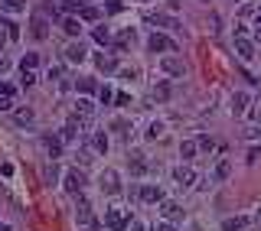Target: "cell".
I'll use <instances>...</instances> for the list:
<instances>
[{
	"instance_id": "cell-28",
	"label": "cell",
	"mask_w": 261,
	"mask_h": 231,
	"mask_svg": "<svg viewBox=\"0 0 261 231\" xmlns=\"http://www.w3.org/2000/svg\"><path fill=\"white\" fill-rule=\"evenodd\" d=\"M180 156H183V160H193V156H196V143L193 140L180 143Z\"/></svg>"
},
{
	"instance_id": "cell-4",
	"label": "cell",
	"mask_w": 261,
	"mask_h": 231,
	"mask_svg": "<svg viewBox=\"0 0 261 231\" xmlns=\"http://www.w3.org/2000/svg\"><path fill=\"white\" fill-rule=\"evenodd\" d=\"M101 192H108V196L121 192V176L114 169H105V173H101Z\"/></svg>"
},
{
	"instance_id": "cell-21",
	"label": "cell",
	"mask_w": 261,
	"mask_h": 231,
	"mask_svg": "<svg viewBox=\"0 0 261 231\" xmlns=\"http://www.w3.org/2000/svg\"><path fill=\"white\" fill-rule=\"evenodd\" d=\"M147 169H150V166H147V160H144L141 153H134V156H130V173H134V176H144Z\"/></svg>"
},
{
	"instance_id": "cell-51",
	"label": "cell",
	"mask_w": 261,
	"mask_h": 231,
	"mask_svg": "<svg viewBox=\"0 0 261 231\" xmlns=\"http://www.w3.org/2000/svg\"><path fill=\"white\" fill-rule=\"evenodd\" d=\"M0 231H10V225H0Z\"/></svg>"
},
{
	"instance_id": "cell-12",
	"label": "cell",
	"mask_w": 261,
	"mask_h": 231,
	"mask_svg": "<svg viewBox=\"0 0 261 231\" xmlns=\"http://www.w3.org/2000/svg\"><path fill=\"white\" fill-rule=\"evenodd\" d=\"M85 46L82 43H72L69 46V49H65V59H69V62H72V66H78V62H85Z\"/></svg>"
},
{
	"instance_id": "cell-14",
	"label": "cell",
	"mask_w": 261,
	"mask_h": 231,
	"mask_svg": "<svg viewBox=\"0 0 261 231\" xmlns=\"http://www.w3.org/2000/svg\"><path fill=\"white\" fill-rule=\"evenodd\" d=\"M95 66H98V72L111 75V72H118V59H114V55H98V59H95Z\"/></svg>"
},
{
	"instance_id": "cell-40",
	"label": "cell",
	"mask_w": 261,
	"mask_h": 231,
	"mask_svg": "<svg viewBox=\"0 0 261 231\" xmlns=\"http://www.w3.org/2000/svg\"><path fill=\"white\" fill-rule=\"evenodd\" d=\"M30 85H36V75L26 68V72H23V88H30Z\"/></svg>"
},
{
	"instance_id": "cell-38",
	"label": "cell",
	"mask_w": 261,
	"mask_h": 231,
	"mask_svg": "<svg viewBox=\"0 0 261 231\" xmlns=\"http://www.w3.org/2000/svg\"><path fill=\"white\" fill-rule=\"evenodd\" d=\"M196 147H203V150H212V147H216V140H212V137H206V133H203V137H199V143H196Z\"/></svg>"
},
{
	"instance_id": "cell-17",
	"label": "cell",
	"mask_w": 261,
	"mask_h": 231,
	"mask_svg": "<svg viewBox=\"0 0 261 231\" xmlns=\"http://www.w3.org/2000/svg\"><path fill=\"white\" fill-rule=\"evenodd\" d=\"M147 23H157V26H167V30H180V23L173 16H163V13H147Z\"/></svg>"
},
{
	"instance_id": "cell-47",
	"label": "cell",
	"mask_w": 261,
	"mask_h": 231,
	"mask_svg": "<svg viewBox=\"0 0 261 231\" xmlns=\"http://www.w3.org/2000/svg\"><path fill=\"white\" fill-rule=\"evenodd\" d=\"M128 231H144V225H141V221H130V228Z\"/></svg>"
},
{
	"instance_id": "cell-42",
	"label": "cell",
	"mask_w": 261,
	"mask_h": 231,
	"mask_svg": "<svg viewBox=\"0 0 261 231\" xmlns=\"http://www.w3.org/2000/svg\"><path fill=\"white\" fill-rule=\"evenodd\" d=\"M258 156H261V147H251L248 150V163H258Z\"/></svg>"
},
{
	"instance_id": "cell-2",
	"label": "cell",
	"mask_w": 261,
	"mask_h": 231,
	"mask_svg": "<svg viewBox=\"0 0 261 231\" xmlns=\"http://www.w3.org/2000/svg\"><path fill=\"white\" fill-rule=\"evenodd\" d=\"M128 221H130V212L121 209V205H114V209L105 212V225H108L111 231H124L128 228Z\"/></svg>"
},
{
	"instance_id": "cell-36",
	"label": "cell",
	"mask_w": 261,
	"mask_h": 231,
	"mask_svg": "<svg viewBox=\"0 0 261 231\" xmlns=\"http://www.w3.org/2000/svg\"><path fill=\"white\" fill-rule=\"evenodd\" d=\"M98 101H101V104H111V88H108V85L98 88Z\"/></svg>"
},
{
	"instance_id": "cell-34",
	"label": "cell",
	"mask_w": 261,
	"mask_h": 231,
	"mask_svg": "<svg viewBox=\"0 0 261 231\" xmlns=\"http://www.w3.org/2000/svg\"><path fill=\"white\" fill-rule=\"evenodd\" d=\"M160 133H163V124H160V121H153L150 127H147V140H157Z\"/></svg>"
},
{
	"instance_id": "cell-32",
	"label": "cell",
	"mask_w": 261,
	"mask_h": 231,
	"mask_svg": "<svg viewBox=\"0 0 261 231\" xmlns=\"http://www.w3.org/2000/svg\"><path fill=\"white\" fill-rule=\"evenodd\" d=\"M75 85H78V91H85V95H92V91H95V78H78Z\"/></svg>"
},
{
	"instance_id": "cell-33",
	"label": "cell",
	"mask_w": 261,
	"mask_h": 231,
	"mask_svg": "<svg viewBox=\"0 0 261 231\" xmlns=\"http://www.w3.org/2000/svg\"><path fill=\"white\" fill-rule=\"evenodd\" d=\"M33 121H36V114H33L30 108H26V111H17V124H33Z\"/></svg>"
},
{
	"instance_id": "cell-11",
	"label": "cell",
	"mask_w": 261,
	"mask_h": 231,
	"mask_svg": "<svg viewBox=\"0 0 261 231\" xmlns=\"http://www.w3.org/2000/svg\"><path fill=\"white\" fill-rule=\"evenodd\" d=\"M150 98H153V101H170V98H173V88H170V82H157V85L150 88Z\"/></svg>"
},
{
	"instance_id": "cell-9",
	"label": "cell",
	"mask_w": 261,
	"mask_h": 231,
	"mask_svg": "<svg viewBox=\"0 0 261 231\" xmlns=\"http://www.w3.org/2000/svg\"><path fill=\"white\" fill-rule=\"evenodd\" d=\"M160 68L167 72V75H183V72H186L183 62H180L176 55H163V59H160Z\"/></svg>"
},
{
	"instance_id": "cell-8",
	"label": "cell",
	"mask_w": 261,
	"mask_h": 231,
	"mask_svg": "<svg viewBox=\"0 0 261 231\" xmlns=\"http://www.w3.org/2000/svg\"><path fill=\"white\" fill-rule=\"evenodd\" d=\"M65 189H69V192H82V189H85V176H82V173H78V169H69V173H65Z\"/></svg>"
},
{
	"instance_id": "cell-37",
	"label": "cell",
	"mask_w": 261,
	"mask_h": 231,
	"mask_svg": "<svg viewBox=\"0 0 261 231\" xmlns=\"http://www.w3.org/2000/svg\"><path fill=\"white\" fill-rule=\"evenodd\" d=\"M0 98H13V85L10 82H0Z\"/></svg>"
},
{
	"instance_id": "cell-35",
	"label": "cell",
	"mask_w": 261,
	"mask_h": 231,
	"mask_svg": "<svg viewBox=\"0 0 261 231\" xmlns=\"http://www.w3.org/2000/svg\"><path fill=\"white\" fill-rule=\"evenodd\" d=\"M62 7H65L69 13H78L82 7H85V0H62Z\"/></svg>"
},
{
	"instance_id": "cell-46",
	"label": "cell",
	"mask_w": 261,
	"mask_h": 231,
	"mask_svg": "<svg viewBox=\"0 0 261 231\" xmlns=\"http://www.w3.org/2000/svg\"><path fill=\"white\" fill-rule=\"evenodd\" d=\"M157 231H176V228L170 225V221H163V225H157Z\"/></svg>"
},
{
	"instance_id": "cell-10",
	"label": "cell",
	"mask_w": 261,
	"mask_h": 231,
	"mask_svg": "<svg viewBox=\"0 0 261 231\" xmlns=\"http://www.w3.org/2000/svg\"><path fill=\"white\" fill-rule=\"evenodd\" d=\"M173 179H176V186H193V182H196V173L189 169V166H176V169H173Z\"/></svg>"
},
{
	"instance_id": "cell-49",
	"label": "cell",
	"mask_w": 261,
	"mask_h": 231,
	"mask_svg": "<svg viewBox=\"0 0 261 231\" xmlns=\"http://www.w3.org/2000/svg\"><path fill=\"white\" fill-rule=\"evenodd\" d=\"M255 39L261 43V23H255Z\"/></svg>"
},
{
	"instance_id": "cell-26",
	"label": "cell",
	"mask_w": 261,
	"mask_h": 231,
	"mask_svg": "<svg viewBox=\"0 0 261 231\" xmlns=\"http://www.w3.org/2000/svg\"><path fill=\"white\" fill-rule=\"evenodd\" d=\"M134 39H137V36H134V30H124V33L118 36V49H130V46H134Z\"/></svg>"
},
{
	"instance_id": "cell-48",
	"label": "cell",
	"mask_w": 261,
	"mask_h": 231,
	"mask_svg": "<svg viewBox=\"0 0 261 231\" xmlns=\"http://www.w3.org/2000/svg\"><path fill=\"white\" fill-rule=\"evenodd\" d=\"M3 46H7V33L0 30V52H3Z\"/></svg>"
},
{
	"instance_id": "cell-3",
	"label": "cell",
	"mask_w": 261,
	"mask_h": 231,
	"mask_svg": "<svg viewBox=\"0 0 261 231\" xmlns=\"http://www.w3.org/2000/svg\"><path fill=\"white\" fill-rule=\"evenodd\" d=\"M147 49H150V52H176V43L163 33H153L150 39H147Z\"/></svg>"
},
{
	"instance_id": "cell-39",
	"label": "cell",
	"mask_w": 261,
	"mask_h": 231,
	"mask_svg": "<svg viewBox=\"0 0 261 231\" xmlns=\"http://www.w3.org/2000/svg\"><path fill=\"white\" fill-rule=\"evenodd\" d=\"M111 131L124 133V131H128V121H124V117H118V121H111Z\"/></svg>"
},
{
	"instance_id": "cell-13",
	"label": "cell",
	"mask_w": 261,
	"mask_h": 231,
	"mask_svg": "<svg viewBox=\"0 0 261 231\" xmlns=\"http://www.w3.org/2000/svg\"><path fill=\"white\" fill-rule=\"evenodd\" d=\"M78 127H82V121H78L75 114H72V117H69V124L62 127V140H65V143H72V140L78 137Z\"/></svg>"
},
{
	"instance_id": "cell-7",
	"label": "cell",
	"mask_w": 261,
	"mask_h": 231,
	"mask_svg": "<svg viewBox=\"0 0 261 231\" xmlns=\"http://www.w3.org/2000/svg\"><path fill=\"white\" fill-rule=\"evenodd\" d=\"M75 117H78L82 124H88L92 117H95V104H92L88 98H78V101H75Z\"/></svg>"
},
{
	"instance_id": "cell-44",
	"label": "cell",
	"mask_w": 261,
	"mask_h": 231,
	"mask_svg": "<svg viewBox=\"0 0 261 231\" xmlns=\"http://www.w3.org/2000/svg\"><path fill=\"white\" fill-rule=\"evenodd\" d=\"M121 78H128V82H130V78H137V68H124V72H121Z\"/></svg>"
},
{
	"instance_id": "cell-50",
	"label": "cell",
	"mask_w": 261,
	"mask_h": 231,
	"mask_svg": "<svg viewBox=\"0 0 261 231\" xmlns=\"http://www.w3.org/2000/svg\"><path fill=\"white\" fill-rule=\"evenodd\" d=\"M255 121H258V127H261V111H258V114H255Z\"/></svg>"
},
{
	"instance_id": "cell-30",
	"label": "cell",
	"mask_w": 261,
	"mask_h": 231,
	"mask_svg": "<svg viewBox=\"0 0 261 231\" xmlns=\"http://www.w3.org/2000/svg\"><path fill=\"white\" fill-rule=\"evenodd\" d=\"M92 36H95V43H101V46H108V43H111V33L105 30V26H98V30H95Z\"/></svg>"
},
{
	"instance_id": "cell-24",
	"label": "cell",
	"mask_w": 261,
	"mask_h": 231,
	"mask_svg": "<svg viewBox=\"0 0 261 231\" xmlns=\"http://www.w3.org/2000/svg\"><path fill=\"white\" fill-rule=\"evenodd\" d=\"M62 30H65V36H78V33H82V23L72 20V16H65V20H62Z\"/></svg>"
},
{
	"instance_id": "cell-52",
	"label": "cell",
	"mask_w": 261,
	"mask_h": 231,
	"mask_svg": "<svg viewBox=\"0 0 261 231\" xmlns=\"http://www.w3.org/2000/svg\"><path fill=\"white\" fill-rule=\"evenodd\" d=\"M189 231H203V228H199V225H193V228H189Z\"/></svg>"
},
{
	"instance_id": "cell-43",
	"label": "cell",
	"mask_w": 261,
	"mask_h": 231,
	"mask_svg": "<svg viewBox=\"0 0 261 231\" xmlns=\"http://www.w3.org/2000/svg\"><path fill=\"white\" fill-rule=\"evenodd\" d=\"M7 72H10V59H3V55H0V75H7Z\"/></svg>"
},
{
	"instance_id": "cell-19",
	"label": "cell",
	"mask_w": 261,
	"mask_h": 231,
	"mask_svg": "<svg viewBox=\"0 0 261 231\" xmlns=\"http://www.w3.org/2000/svg\"><path fill=\"white\" fill-rule=\"evenodd\" d=\"M92 150H95V153H108V137H105V131H95L92 133Z\"/></svg>"
},
{
	"instance_id": "cell-23",
	"label": "cell",
	"mask_w": 261,
	"mask_h": 231,
	"mask_svg": "<svg viewBox=\"0 0 261 231\" xmlns=\"http://www.w3.org/2000/svg\"><path fill=\"white\" fill-rule=\"evenodd\" d=\"M180 215H183V212H180L176 202H163V218H167V221H176Z\"/></svg>"
},
{
	"instance_id": "cell-5",
	"label": "cell",
	"mask_w": 261,
	"mask_h": 231,
	"mask_svg": "<svg viewBox=\"0 0 261 231\" xmlns=\"http://www.w3.org/2000/svg\"><path fill=\"white\" fill-rule=\"evenodd\" d=\"M30 36H33V39H39V43H43L46 36H49V20L36 13V16H33V23H30Z\"/></svg>"
},
{
	"instance_id": "cell-20",
	"label": "cell",
	"mask_w": 261,
	"mask_h": 231,
	"mask_svg": "<svg viewBox=\"0 0 261 231\" xmlns=\"http://www.w3.org/2000/svg\"><path fill=\"white\" fill-rule=\"evenodd\" d=\"M26 0H0V13H23Z\"/></svg>"
},
{
	"instance_id": "cell-18",
	"label": "cell",
	"mask_w": 261,
	"mask_h": 231,
	"mask_svg": "<svg viewBox=\"0 0 261 231\" xmlns=\"http://www.w3.org/2000/svg\"><path fill=\"white\" fill-rule=\"evenodd\" d=\"M43 147L49 153V160H59V153H62V140L59 137H43Z\"/></svg>"
},
{
	"instance_id": "cell-6",
	"label": "cell",
	"mask_w": 261,
	"mask_h": 231,
	"mask_svg": "<svg viewBox=\"0 0 261 231\" xmlns=\"http://www.w3.org/2000/svg\"><path fill=\"white\" fill-rule=\"evenodd\" d=\"M235 52H239L242 62H251L255 59V43H248L245 36H235Z\"/></svg>"
},
{
	"instance_id": "cell-16",
	"label": "cell",
	"mask_w": 261,
	"mask_h": 231,
	"mask_svg": "<svg viewBox=\"0 0 261 231\" xmlns=\"http://www.w3.org/2000/svg\"><path fill=\"white\" fill-rule=\"evenodd\" d=\"M137 196H141V202H163V189L160 186H144Z\"/></svg>"
},
{
	"instance_id": "cell-15",
	"label": "cell",
	"mask_w": 261,
	"mask_h": 231,
	"mask_svg": "<svg viewBox=\"0 0 261 231\" xmlns=\"http://www.w3.org/2000/svg\"><path fill=\"white\" fill-rule=\"evenodd\" d=\"M0 30L7 33V39H10V43H17V39H20V26H17L10 16H0Z\"/></svg>"
},
{
	"instance_id": "cell-1",
	"label": "cell",
	"mask_w": 261,
	"mask_h": 231,
	"mask_svg": "<svg viewBox=\"0 0 261 231\" xmlns=\"http://www.w3.org/2000/svg\"><path fill=\"white\" fill-rule=\"evenodd\" d=\"M75 225H78V231H98V221H95V212H92V202H88V198H82V196H78V202H75Z\"/></svg>"
},
{
	"instance_id": "cell-25",
	"label": "cell",
	"mask_w": 261,
	"mask_h": 231,
	"mask_svg": "<svg viewBox=\"0 0 261 231\" xmlns=\"http://www.w3.org/2000/svg\"><path fill=\"white\" fill-rule=\"evenodd\" d=\"M78 16H82V20H88V23H95L98 16H101V10H98V7H88V3H85V7L78 10Z\"/></svg>"
},
{
	"instance_id": "cell-31",
	"label": "cell",
	"mask_w": 261,
	"mask_h": 231,
	"mask_svg": "<svg viewBox=\"0 0 261 231\" xmlns=\"http://www.w3.org/2000/svg\"><path fill=\"white\" fill-rule=\"evenodd\" d=\"M228 173H232V163H228V160H222V163L216 166V179H228Z\"/></svg>"
},
{
	"instance_id": "cell-41",
	"label": "cell",
	"mask_w": 261,
	"mask_h": 231,
	"mask_svg": "<svg viewBox=\"0 0 261 231\" xmlns=\"http://www.w3.org/2000/svg\"><path fill=\"white\" fill-rule=\"evenodd\" d=\"M105 10H108V13H121V10H124V3H118V0H108V7H105Z\"/></svg>"
},
{
	"instance_id": "cell-29",
	"label": "cell",
	"mask_w": 261,
	"mask_h": 231,
	"mask_svg": "<svg viewBox=\"0 0 261 231\" xmlns=\"http://www.w3.org/2000/svg\"><path fill=\"white\" fill-rule=\"evenodd\" d=\"M248 225V218H228V221H222V228L225 231H239V228H245Z\"/></svg>"
},
{
	"instance_id": "cell-45",
	"label": "cell",
	"mask_w": 261,
	"mask_h": 231,
	"mask_svg": "<svg viewBox=\"0 0 261 231\" xmlns=\"http://www.w3.org/2000/svg\"><path fill=\"white\" fill-rule=\"evenodd\" d=\"M13 104H10V98H0V111H10Z\"/></svg>"
},
{
	"instance_id": "cell-27",
	"label": "cell",
	"mask_w": 261,
	"mask_h": 231,
	"mask_svg": "<svg viewBox=\"0 0 261 231\" xmlns=\"http://www.w3.org/2000/svg\"><path fill=\"white\" fill-rule=\"evenodd\" d=\"M36 66H39V55H36V52H26V55H23V62H20V68H23V72H26V68L33 72Z\"/></svg>"
},
{
	"instance_id": "cell-22",
	"label": "cell",
	"mask_w": 261,
	"mask_h": 231,
	"mask_svg": "<svg viewBox=\"0 0 261 231\" xmlns=\"http://www.w3.org/2000/svg\"><path fill=\"white\" fill-rule=\"evenodd\" d=\"M245 104H248V95L245 91L232 95V114H245Z\"/></svg>"
}]
</instances>
